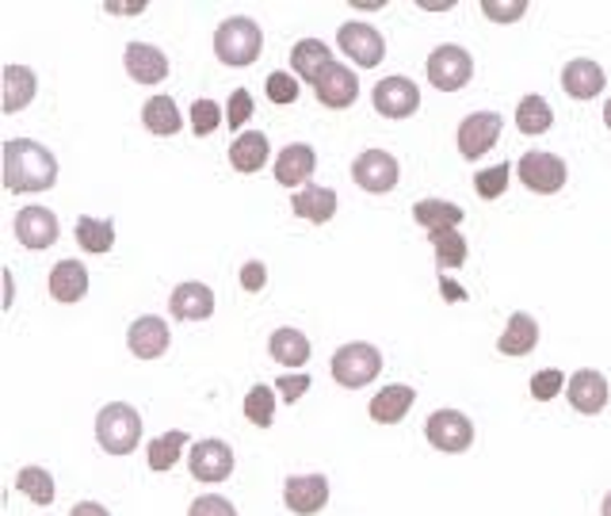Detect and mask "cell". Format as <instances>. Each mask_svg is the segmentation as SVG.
<instances>
[{
  "mask_svg": "<svg viewBox=\"0 0 611 516\" xmlns=\"http://www.w3.org/2000/svg\"><path fill=\"white\" fill-rule=\"evenodd\" d=\"M4 188L12 195L50 192L58 180V158L42 142L31 138H8L4 142Z\"/></svg>",
  "mask_w": 611,
  "mask_h": 516,
  "instance_id": "1",
  "label": "cell"
},
{
  "mask_svg": "<svg viewBox=\"0 0 611 516\" xmlns=\"http://www.w3.org/2000/svg\"><path fill=\"white\" fill-rule=\"evenodd\" d=\"M261 50H264V31L261 23L248 20V16H230V20L218 23V31H214V54L230 69L253 65L256 58H261Z\"/></svg>",
  "mask_w": 611,
  "mask_h": 516,
  "instance_id": "2",
  "label": "cell"
},
{
  "mask_svg": "<svg viewBox=\"0 0 611 516\" xmlns=\"http://www.w3.org/2000/svg\"><path fill=\"white\" fill-rule=\"evenodd\" d=\"M96 441L108 455H131L142 444V413L131 402H108L96 413Z\"/></svg>",
  "mask_w": 611,
  "mask_h": 516,
  "instance_id": "3",
  "label": "cell"
},
{
  "mask_svg": "<svg viewBox=\"0 0 611 516\" xmlns=\"http://www.w3.org/2000/svg\"><path fill=\"white\" fill-rule=\"evenodd\" d=\"M329 372L333 378L344 386V391H364L367 383H375L378 372H383V352L367 341H352L340 344L329 360Z\"/></svg>",
  "mask_w": 611,
  "mask_h": 516,
  "instance_id": "4",
  "label": "cell"
},
{
  "mask_svg": "<svg viewBox=\"0 0 611 516\" xmlns=\"http://www.w3.org/2000/svg\"><path fill=\"white\" fill-rule=\"evenodd\" d=\"M425 73L432 89L459 92L467 89L470 77H475V58H470V50H462L459 42H444V47H436L432 54H428Z\"/></svg>",
  "mask_w": 611,
  "mask_h": 516,
  "instance_id": "5",
  "label": "cell"
},
{
  "mask_svg": "<svg viewBox=\"0 0 611 516\" xmlns=\"http://www.w3.org/2000/svg\"><path fill=\"white\" fill-rule=\"evenodd\" d=\"M425 441L444 455H462L475 444V421L459 409H436L425 421Z\"/></svg>",
  "mask_w": 611,
  "mask_h": 516,
  "instance_id": "6",
  "label": "cell"
},
{
  "mask_svg": "<svg viewBox=\"0 0 611 516\" xmlns=\"http://www.w3.org/2000/svg\"><path fill=\"white\" fill-rule=\"evenodd\" d=\"M234 447L218 436H206V441H195L192 444V455H187V471H192L195 482L203 486H218L234 475Z\"/></svg>",
  "mask_w": 611,
  "mask_h": 516,
  "instance_id": "7",
  "label": "cell"
},
{
  "mask_svg": "<svg viewBox=\"0 0 611 516\" xmlns=\"http://www.w3.org/2000/svg\"><path fill=\"white\" fill-rule=\"evenodd\" d=\"M570 180V169L558 153H547V150H528L520 158V184L536 195H554L566 188Z\"/></svg>",
  "mask_w": 611,
  "mask_h": 516,
  "instance_id": "8",
  "label": "cell"
},
{
  "mask_svg": "<svg viewBox=\"0 0 611 516\" xmlns=\"http://www.w3.org/2000/svg\"><path fill=\"white\" fill-rule=\"evenodd\" d=\"M352 180H356L364 192L371 195H386L398 188L401 180V165L390 150H364L356 161H352Z\"/></svg>",
  "mask_w": 611,
  "mask_h": 516,
  "instance_id": "9",
  "label": "cell"
},
{
  "mask_svg": "<svg viewBox=\"0 0 611 516\" xmlns=\"http://www.w3.org/2000/svg\"><path fill=\"white\" fill-rule=\"evenodd\" d=\"M371 103H375V111L383 119H409V115H417V108H420V89H417V81H409V77H383V81L371 89Z\"/></svg>",
  "mask_w": 611,
  "mask_h": 516,
  "instance_id": "10",
  "label": "cell"
},
{
  "mask_svg": "<svg viewBox=\"0 0 611 516\" xmlns=\"http://www.w3.org/2000/svg\"><path fill=\"white\" fill-rule=\"evenodd\" d=\"M337 47H340V54L352 58V65H359V69H375L386 58V39L378 34V28L359 23V20L344 23L337 31Z\"/></svg>",
  "mask_w": 611,
  "mask_h": 516,
  "instance_id": "11",
  "label": "cell"
},
{
  "mask_svg": "<svg viewBox=\"0 0 611 516\" xmlns=\"http://www.w3.org/2000/svg\"><path fill=\"white\" fill-rule=\"evenodd\" d=\"M501 131H505V119L497 115V111H470V115L459 123V134H455V142H459L462 158L478 161L481 153L493 150V145L501 142Z\"/></svg>",
  "mask_w": 611,
  "mask_h": 516,
  "instance_id": "12",
  "label": "cell"
},
{
  "mask_svg": "<svg viewBox=\"0 0 611 516\" xmlns=\"http://www.w3.org/2000/svg\"><path fill=\"white\" fill-rule=\"evenodd\" d=\"M12 230L23 249L42 253V249H50L58 241V234H62V222H58V214L50 211V206H23V211H16Z\"/></svg>",
  "mask_w": 611,
  "mask_h": 516,
  "instance_id": "13",
  "label": "cell"
},
{
  "mask_svg": "<svg viewBox=\"0 0 611 516\" xmlns=\"http://www.w3.org/2000/svg\"><path fill=\"white\" fill-rule=\"evenodd\" d=\"M566 398H570V406L584 413V417H597V413H604V406H608L611 386L600 372L581 367V372H573L570 378H566Z\"/></svg>",
  "mask_w": 611,
  "mask_h": 516,
  "instance_id": "14",
  "label": "cell"
},
{
  "mask_svg": "<svg viewBox=\"0 0 611 516\" xmlns=\"http://www.w3.org/2000/svg\"><path fill=\"white\" fill-rule=\"evenodd\" d=\"M283 505L295 516H314L329 505V478L325 475H291L283 482Z\"/></svg>",
  "mask_w": 611,
  "mask_h": 516,
  "instance_id": "15",
  "label": "cell"
},
{
  "mask_svg": "<svg viewBox=\"0 0 611 516\" xmlns=\"http://www.w3.org/2000/svg\"><path fill=\"white\" fill-rule=\"evenodd\" d=\"M172 344V333H169V322L157 314H142L131 322L126 330V348L134 352L138 360H161Z\"/></svg>",
  "mask_w": 611,
  "mask_h": 516,
  "instance_id": "16",
  "label": "cell"
},
{
  "mask_svg": "<svg viewBox=\"0 0 611 516\" xmlns=\"http://www.w3.org/2000/svg\"><path fill=\"white\" fill-rule=\"evenodd\" d=\"M314 172H317V150L306 142L283 145L279 158H275V180H279L283 188H291V192L306 188L309 180H314Z\"/></svg>",
  "mask_w": 611,
  "mask_h": 516,
  "instance_id": "17",
  "label": "cell"
},
{
  "mask_svg": "<svg viewBox=\"0 0 611 516\" xmlns=\"http://www.w3.org/2000/svg\"><path fill=\"white\" fill-rule=\"evenodd\" d=\"M337 65V58H333L329 42L322 39H298L295 47H291V73L298 77V81H306L309 89H314L317 81H322L329 69Z\"/></svg>",
  "mask_w": 611,
  "mask_h": 516,
  "instance_id": "18",
  "label": "cell"
},
{
  "mask_svg": "<svg viewBox=\"0 0 611 516\" xmlns=\"http://www.w3.org/2000/svg\"><path fill=\"white\" fill-rule=\"evenodd\" d=\"M314 97L322 108H329V111H344V108H352V103L359 100V77H356V69H348V65H333L329 73L322 77V81L314 84Z\"/></svg>",
  "mask_w": 611,
  "mask_h": 516,
  "instance_id": "19",
  "label": "cell"
},
{
  "mask_svg": "<svg viewBox=\"0 0 611 516\" xmlns=\"http://www.w3.org/2000/svg\"><path fill=\"white\" fill-rule=\"evenodd\" d=\"M47 287H50V299H54V303L73 306V303H81V299L89 295L92 275L81 261H58L54 269H50Z\"/></svg>",
  "mask_w": 611,
  "mask_h": 516,
  "instance_id": "20",
  "label": "cell"
},
{
  "mask_svg": "<svg viewBox=\"0 0 611 516\" xmlns=\"http://www.w3.org/2000/svg\"><path fill=\"white\" fill-rule=\"evenodd\" d=\"M169 314L176 317V322H206V317L214 314V291L195 280L180 283L169 295Z\"/></svg>",
  "mask_w": 611,
  "mask_h": 516,
  "instance_id": "21",
  "label": "cell"
},
{
  "mask_svg": "<svg viewBox=\"0 0 611 516\" xmlns=\"http://www.w3.org/2000/svg\"><path fill=\"white\" fill-rule=\"evenodd\" d=\"M123 65L126 73H131V81L138 84H161L169 77V58L161 47H153V42H131L123 54Z\"/></svg>",
  "mask_w": 611,
  "mask_h": 516,
  "instance_id": "22",
  "label": "cell"
},
{
  "mask_svg": "<svg viewBox=\"0 0 611 516\" xmlns=\"http://www.w3.org/2000/svg\"><path fill=\"white\" fill-rule=\"evenodd\" d=\"M608 77H604V65L592 62V58H573L570 65L562 69V89L570 100H597L604 92Z\"/></svg>",
  "mask_w": 611,
  "mask_h": 516,
  "instance_id": "23",
  "label": "cell"
},
{
  "mask_svg": "<svg viewBox=\"0 0 611 516\" xmlns=\"http://www.w3.org/2000/svg\"><path fill=\"white\" fill-rule=\"evenodd\" d=\"M536 348H539V322L531 314H523V310H516L509 322H505V333L497 337V352L512 360H523Z\"/></svg>",
  "mask_w": 611,
  "mask_h": 516,
  "instance_id": "24",
  "label": "cell"
},
{
  "mask_svg": "<svg viewBox=\"0 0 611 516\" xmlns=\"http://www.w3.org/2000/svg\"><path fill=\"white\" fill-rule=\"evenodd\" d=\"M268 158H272V145L264 131H241L234 142H230V165H234V172H241V176L261 172L268 165Z\"/></svg>",
  "mask_w": 611,
  "mask_h": 516,
  "instance_id": "25",
  "label": "cell"
},
{
  "mask_svg": "<svg viewBox=\"0 0 611 516\" xmlns=\"http://www.w3.org/2000/svg\"><path fill=\"white\" fill-rule=\"evenodd\" d=\"M462 219H467V211L451 200H417L413 203V222H417L420 230H428V237L447 234V230H459Z\"/></svg>",
  "mask_w": 611,
  "mask_h": 516,
  "instance_id": "26",
  "label": "cell"
},
{
  "mask_svg": "<svg viewBox=\"0 0 611 516\" xmlns=\"http://www.w3.org/2000/svg\"><path fill=\"white\" fill-rule=\"evenodd\" d=\"M291 206H295V214L298 219H306V222H314V226H325V222L337 214V192L333 188H322V184H306V188H298L295 195H291Z\"/></svg>",
  "mask_w": 611,
  "mask_h": 516,
  "instance_id": "27",
  "label": "cell"
},
{
  "mask_svg": "<svg viewBox=\"0 0 611 516\" xmlns=\"http://www.w3.org/2000/svg\"><path fill=\"white\" fill-rule=\"evenodd\" d=\"M413 402H417V391H413V386L390 383V386H383V391L375 394L367 413H371L375 425H398V421L413 409Z\"/></svg>",
  "mask_w": 611,
  "mask_h": 516,
  "instance_id": "28",
  "label": "cell"
},
{
  "mask_svg": "<svg viewBox=\"0 0 611 516\" xmlns=\"http://www.w3.org/2000/svg\"><path fill=\"white\" fill-rule=\"evenodd\" d=\"M268 352L275 364H287V367H306L309 356H314V344L303 330H295V325H279V330L268 337Z\"/></svg>",
  "mask_w": 611,
  "mask_h": 516,
  "instance_id": "29",
  "label": "cell"
},
{
  "mask_svg": "<svg viewBox=\"0 0 611 516\" xmlns=\"http://www.w3.org/2000/svg\"><path fill=\"white\" fill-rule=\"evenodd\" d=\"M34 92H39V77H34V69L28 65H4V115H16V111H23L28 103L34 100Z\"/></svg>",
  "mask_w": 611,
  "mask_h": 516,
  "instance_id": "30",
  "label": "cell"
},
{
  "mask_svg": "<svg viewBox=\"0 0 611 516\" xmlns=\"http://www.w3.org/2000/svg\"><path fill=\"white\" fill-rule=\"evenodd\" d=\"M142 127L157 138H172V134H180V127H184V115H180L172 97H150L142 103Z\"/></svg>",
  "mask_w": 611,
  "mask_h": 516,
  "instance_id": "31",
  "label": "cell"
},
{
  "mask_svg": "<svg viewBox=\"0 0 611 516\" xmlns=\"http://www.w3.org/2000/svg\"><path fill=\"white\" fill-rule=\"evenodd\" d=\"M73 237L77 245L84 249V253H111V245H115V222L111 219H92V214H81L73 226Z\"/></svg>",
  "mask_w": 611,
  "mask_h": 516,
  "instance_id": "32",
  "label": "cell"
},
{
  "mask_svg": "<svg viewBox=\"0 0 611 516\" xmlns=\"http://www.w3.org/2000/svg\"><path fill=\"white\" fill-rule=\"evenodd\" d=\"M516 127H520V134L539 138L554 127V111H550V103L539 97V92H531V97L516 103Z\"/></svg>",
  "mask_w": 611,
  "mask_h": 516,
  "instance_id": "33",
  "label": "cell"
},
{
  "mask_svg": "<svg viewBox=\"0 0 611 516\" xmlns=\"http://www.w3.org/2000/svg\"><path fill=\"white\" fill-rule=\"evenodd\" d=\"M187 447V433L184 428H172V433L157 436V441H150V447H145V459H150V471H172L180 463V455H184Z\"/></svg>",
  "mask_w": 611,
  "mask_h": 516,
  "instance_id": "34",
  "label": "cell"
},
{
  "mask_svg": "<svg viewBox=\"0 0 611 516\" xmlns=\"http://www.w3.org/2000/svg\"><path fill=\"white\" fill-rule=\"evenodd\" d=\"M16 489H20L31 505H50L58 497L54 475H50L47 467H23L20 475H16Z\"/></svg>",
  "mask_w": 611,
  "mask_h": 516,
  "instance_id": "35",
  "label": "cell"
},
{
  "mask_svg": "<svg viewBox=\"0 0 611 516\" xmlns=\"http://www.w3.org/2000/svg\"><path fill=\"white\" fill-rule=\"evenodd\" d=\"M432 249H436V269L440 272H451V269H462L470 256V245L459 230H447V234H432Z\"/></svg>",
  "mask_w": 611,
  "mask_h": 516,
  "instance_id": "36",
  "label": "cell"
},
{
  "mask_svg": "<svg viewBox=\"0 0 611 516\" xmlns=\"http://www.w3.org/2000/svg\"><path fill=\"white\" fill-rule=\"evenodd\" d=\"M275 386L268 383H256L253 391L245 394V421L248 425H256V428H272V421H275Z\"/></svg>",
  "mask_w": 611,
  "mask_h": 516,
  "instance_id": "37",
  "label": "cell"
},
{
  "mask_svg": "<svg viewBox=\"0 0 611 516\" xmlns=\"http://www.w3.org/2000/svg\"><path fill=\"white\" fill-rule=\"evenodd\" d=\"M509 176H512V165L509 161H501V165H493V169H481L478 176H475V192H478V200H501L505 192H509Z\"/></svg>",
  "mask_w": 611,
  "mask_h": 516,
  "instance_id": "38",
  "label": "cell"
},
{
  "mask_svg": "<svg viewBox=\"0 0 611 516\" xmlns=\"http://www.w3.org/2000/svg\"><path fill=\"white\" fill-rule=\"evenodd\" d=\"M187 119H192L195 138H211L222 123H226V111H222L214 100H195L192 111H187Z\"/></svg>",
  "mask_w": 611,
  "mask_h": 516,
  "instance_id": "39",
  "label": "cell"
},
{
  "mask_svg": "<svg viewBox=\"0 0 611 516\" xmlns=\"http://www.w3.org/2000/svg\"><path fill=\"white\" fill-rule=\"evenodd\" d=\"M478 8L493 23H520L528 16V0H481Z\"/></svg>",
  "mask_w": 611,
  "mask_h": 516,
  "instance_id": "40",
  "label": "cell"
},
{
  "mask_svg": "<svg viewBox=\"0 0 611 516\" xmlns=\"http://www.w3.org/2000/svg\"><path fill=\"white\" fill-rule=\"evenodd\" d=\"M558 394H566V375L558 367H543V372L531 375V398L536 402H550Z\"/></svg>",
  "mask_w": 611,
  "mask_h": 516,
  "instance_id": "41",
  "label": "cell"
},
{
  "mask_svg": "<svg viewBox=\"0 0 611 516\" xmlns=\"http://www.w3.org/2000/svg\"><path fill=\"white\" fill-rule=\"evenodd\" d=\"M264 92H268L272 103H295L298 100V77L295 73H268Z\"/></svg>",
  "mask_w": 611,
  "mask_h": 516,
  "instance_id": "42",
  "label": "cell"
},
{
  "mask_svg": "<svg viewBox=\"0 0 611 516\" xmlns=\"http://www.w3.org/2000/svg\"><path fill=\"white\" fill-rule=\"evenodd\" d=\"M248 119H253V97H248V89H237L226 103V127L241 134Z\"/></svg>",
  "mask_w": 611,
  "mask_h": 516,
  "instance_id": "43",
  "label": "cell"
},
{
  "mask_svg": "<svg viewBox=\"0 0 611 516\" xmlns=\"http://www.w3.org/2000/svg\"><path fill=\"white\" fill-rule=\"evenodd\" d=\"M187 516H237L234 502L222 494H203L192 502V509H187Z\"/></svg>",
  "mask_w": 611,
  "mask_h": 516,
  "instance_id": "44",
  "label": "cell"
},
{
  "mask_svg": "<svg viewBox=\"0 0 611 516\" xmlns=\"http://www.w3.org/2000/svg\"><path fill=\"white\" fill-rule=\"evenodd\" d=\"M309 386H314L309 372H303V375H279V378H275V391H279V398L287 402V406H295L303 394H309Z\"/></svg>",
  "mask_w": 611,
  "mask_h": 516,
  "instance_id": "45",
  "label": "cell"
},
{
  "mask_svg": "<svg viewBox=\"0 0 611 516\" xmlns=\"http://www.w3.org/2000/svg\"><path fill=\"white\" fill-rule=\"evenodd\" d=\"M241 287H245L248 295H256V291L268 287V269H264V261L241 264Z\"/></svg>",
  "mask_w": 611,
  "mask_h": 516,
  "instance_id": "46",
  "label": "cell"
},
{
  "mask_svg": "<svg viewBox=\"0 0 611 516\" xmlns=\"http://www.w3.org/2000/svg\"><path fill=\"white\" fill-rule=\"evenodd\" d=\"M440 295L447 299V303H467V291H462L459 283H455V280H451V275H447V272L440 275Z\"/></svg>",
  "mask_w": 611,
  "mask_h": 516,
  "instance_id": "47",
  "label": "cell"
},
{
  "mask_svg": "<svg viewBox=\"0 0 611 516\" xmlns=\"http://www.w3.org/2000/svg\"><path fill=\"white\" fill-rule=\"evenodd\" d=\"M69 516H111V513H108V505H100V502H77L73 509H69Z\"/></svg>",
  "mask_w": 611,
  "mask_h": 516,
  "instance_id": "48",
  "label": "cell"
},
{
  "mask_svg": "<svg viewBox=\"0 0 611 516\" xmlns=\"http://www.w3.org/2000/svg\"><path fill=\"white\" fill-rule=\"evenodd\" d=\"M111 16H142L145 4H108Z\"/></svg>",
  "mask_w": 611,
  "mask_h": 516,
  "instance_id": "49",
  "label": "cell"
},
{
  "mask_svg": "<svg viewBox=\"0 0 611 516\" xmlns=\"http://www.w3.org/2000/svg\"><path fill=\"white\" fill-rule=\"evenodd\" d=\"M12 303H16V280H12V272H4V310H12Z\"/></svg>",
  "mask_w": 611,
  "mask_h": 516,
  "instance_id": "50",
  "label": "cell"
},
{
  "mask_svg": "<svg viewBox=\"0 0 611 516\" xmlns=\"http://www.w3.org/2000/svg\"><path fill=\"white\" fill-rule=\"evenodd\" d=\"M600 516H611V489L604 494V502H600Z\"/></svg>",
  "mask_w": 611,
  "mask_h": 516,
  "instance_id": "51",
  "label": "cell"
},
{
  "mask_svg": "<svg viewBox=\"0 0 611 516\" xmlns=\"http://www.w3.org/2000/svg\"><path fill=\"white\" fill-rule=\"evenodd\" d=\"M604 123H608V131H611V100L604 103Z\"/></svg>",
  "mask_w": 611,
  "mask_h": 516,
  "instance_id": "52",
  "label": "cell"
}]
</instances>
